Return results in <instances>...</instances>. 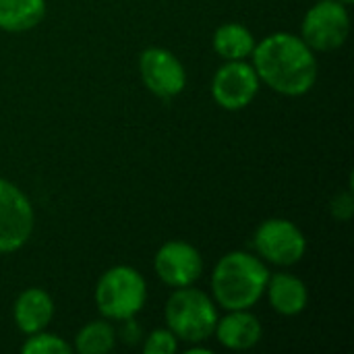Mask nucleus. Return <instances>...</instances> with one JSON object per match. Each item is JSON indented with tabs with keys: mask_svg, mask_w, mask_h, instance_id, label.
Listing matches in <instances>:
<instances>
[{
	"mask_svg": "<svg viewBox=\"0 0 354 354\" xmlns=\"http://www.w3.org/2000/svg\"><path fill=\"white\" fill-rule=\"evenodd\" d=\"M216 303L199 288L183 286L176 288L164 307L166 328L183 342L197 344L214 336L218 324Z\"/></svg>",
	"mask_w": 354,
	"mask_h": 354,
	"instance_id": "3",
	"label": "nucleus"
},
{
	"mask_svg": "<svg viewBox=\"0 0 354 354\" xmlns=\"http://www.w3.org/2000/svg\"><path fill=\"white\" fill-rule=\"evenodd\" d=\"M153 268L158 278L170 288L193 286L203 274V257L185 241H168L158 249Z\"/></svg>",
	"mask_w": 354,
	"mask_h": 354,
	"instance_id": "10",
	"label": "nucleus"
},
{
	"mask_svg": "<svg viewBox=\"0 0 354 354\" xmlns=\"http://www.w3.org/2000/svg\"><path fill=\"white\" fill-rule=\"evenodd\" d=\"M214 50L224 60H247L255 48V35L241 23H224L214 31Z\"/></svg>",
	"mask_w": 354,
	"mask_h": 354,
	"instance_id": "15",
	"label": "nucleus"
},
{
	"mask_svg": "<svg viewBox=\"0 0 354 354\" xmlns=\"http://www.w3.org/2000/svg\"><path fill=\"white\" fill-rule=\"evenodd\" d=\"M187 354H212V348H207V346H201V342H197V344H189Z\"/></svg>",
	"mask_w": 354,
	"mask_h": 354,
	"instance_id": "20",
	"label": "nucleus"
},
{
	"mask_svg": "<svg viewBox=\"0 0 354 354\" xmlns=\"http://www.w3.org/2000/svg\"><path fill=\"white\" fill-rule=\"evenodd\" d=\"M176 351H178V338L168 328L153 330L143 342L145 354H174Z\"/></svg>",
	"mask_w": 354,
	"mask_h": 354,
	"instance_id": "18",
	"label": "nucleus"
},
{
	"mask_svg": "<svg viewBox=\"0 0 354 354\" xmlns=\"http://www.w3.org/2000/svg\"><path fill=\"white\" fill-rule=\"evenodd\" d=\"M351 35L348 6L338 0L313 4L301 25V37L313 52H332L346 44Z\"/></svg>",
	"mask_w": 354,
	"mask_h": 354,
	"instance_id": "5",
	"label": "nucleus"
},
{
	"mask_svg": "<svg viewBox=\"0 0 354 354\" xmlns=\"http://www.w3.org/2000/svg\"><path fill=\"white\" fill-rule=\"evenodd\" d=\"M147 301L145 278L131 266H114L102 274L95 286V305L104 319H133Z\"/></svg>",
	"mask_w": 354,
	"mask_h": 354,
	"instance_id": "4",
	"label": "nucleus"
},
{
	"mask_svg": "<svg viewBox=\"0 0 354 354\" xmlns=\"http://www.w3.org/2000/svg\"><path fill=\"white\" fill-rule=\"evenodd\" d=\"M35 226V212L29 197L10 180L0 178V255L25 247Z\"/></svg>",
	"mask_w": 354,
	"mask_h": 354,
	"instance_id": "7",
	"label": "nucleus"
},
{
	"mask_svg": "<svg viewBox=\"0 0 354 354\" xmlns=\"http://www.w3.org/2000/svg\"><path fill=\"white\" fill-rule=\"evenodd\" d=\"M251 58L259 81L280 95L301 97L317 83V56L301 35L272 33L255 44Z\"/></svg>",
	"mask_w": 354,
	"mask_h": 354,
	"instance_id": "1",
	"label": "nucleus"
},
{
	"mask_svg": "<svg viewBox=\"0 0 354 354\" xmlns=\"http://www.w3.org/2000/svg\"><path fill=\"white\" fill-rule=\"evenodd\" d=\"M338 2H342V4H346V6H351L354 0H338Z\"/></svg>",
	"mask_w": 354,
	"mask_h": 354,
	"instance_id": "21",
	"label": "nucleus"
},
{
	"mask_svg": "<svg viewBox=\"0 0 354 354\" xmlns=\"http://www.w3.org/2000/svg\"><path fill=\"white\" fill-rule=\"evenodd\" d=\"M116 346V332L106 319L85 324L75 336V351L79 354H108Z\"/></svg>",
	"mask_w": 354,
	"mask_h": 354,
	"instance_id": "16",
	"label": "nucleus"
},
{
	"mask_svg": "<svg viewBox=\"0 0 354 354\" xmlns=\"http://www.w3.org/2000/svg\"><path fill=\"white\" fill-rule=\"evenodd\" d=\"M330 212L336 220L340 222H348L354 214V197L351 191H344L340 195H336L332 199V205H330Z\"/></svg>",
	"mask_w": 354,
	"mask_h": 354,
	"instance_id": "19",
	"label": "nucleus"
},
{
	"mask_svg": "<svg viewBox=\"0 0 354 354\" xmlns=\"http://www.w3.org/2000/svg\"><path fill=\"white\" fill-rule=\"evenodd\" d=\"M139 75L145 87L164 100L180 95L187 87V71L168 48H145L139 56Z\"/></svg>",
	"mask_w": 354,
	"mask_h": 354,
	"instance_id": "9",
	"label": "nucleus"
},
{
	"mask_svg": "<svg viewBox=\"0 0 354 354\" xmlns=\"http://www.w3.org/2000/svg\"><path fill=\"white\" fill-rule=\"evenodd\" d=\"M270 270L247 251L226 253L212 272L214 303L226 311L251 309L266 295Z\"/></svg>",
	"mask_w": 354,
	"mask_h": 354,
	"instance_id": "2",
	"label": "nucleus"
},
{
	"mask_svg": "<svg viewBox=\"0 0 354 354\" xmlns=\"http://www.w3.org/2000/svg\"><path fill=\"white\" fill-rule=\"evenodd\" d=\"M253 245L263 261L278 268H290L307 253L305 232L284 218H270L261 222L255 230Z\"/></svg>",
	"mask_w": 354,
	"mask_h": 354,
	"instance_id": "6",
	"label": "nucleus"
},
{
	"mask_svg": "<svg viewBox=\"0 0 354 354\" xmlns=\"http://www.w3.org/2000/svg\"><path fill=\"white\" fill-rule=\"evenodd\" d=\"M214 336L228 351H249L261 342L263 326L251 309L228 311L222 319L218 317Z\"/></svg>",
	"mask_w": 354,
	"mask_h": 354,
	"instance_id": "11",
	"label": "nucleus"
},
{
	"mask_svg": "<svg viewBox=\"0 0 354 354\" xmlns=\"http://www.w3.org/2000/svg\"><path fill=\"white\" fill-rule=\"evenodd\" d=\"M52 317H54V301L44 288L31 286L17 297L12 307V319L21 334L29 336L46 330Z\"/></svg>",
	"mask_w": 354,
	"mask_h": 354,
	"instance_id": "12",
	"label": "nucleus"
},
{
	"mask_svg": "<svg viewBox=\"0 0 354 354\" xmlns=\"http://www.w3.org/2000/svg\"><path fill=\"white\" fill-rule=\"evenodd\" d=\"M23 354H71L73 353V344H68L64 338L56 336V334H48V332H35L29 334L27 340L21 346Z\"/></svg>",
	"mask_w": 354,
	"mask_h": 354,
	"instance_id": "17",
	"label": "nucleus"
},
{
	"mask_svg": "<svg viewBox=\"0 0 354 354\" xmlns=\"http://www.w3.org/2000/svg\"><path fill=\"white\" fill-rule=\"evenodd\" d=\"M259 87L261 81L251 62L226 60L212 79V97L220 108L239 112L257 97Z\"/></svg>",
	"mask_w": 354,
	"mask_h": 354,
	"instance_id": "8",
	"label": "nucleus"
},
{
	"mask_svg": "<svg viewBox=\"0 0 354 354\" xmlns=\"http://www.w3.org/2000/svg\"><path fill=\"white\" fill-rule=\"evenodd\" d=\"M46 17V0H0V29L23 33L37 27Z\"/></svg>",
	"mask_w": 354,
	"mask_h": 354,
	"instance_id": "14",
	"label": "nucleus"
},
{
	"mask_svg": "<svg viewBox=\"0 0 354 354\" xmlns=\"http://www.w3.org/2000/svg\"><path fill=\"white\" fill-rule=\"evenodd\" d=\"M266 295L268 301L272 305V309L284 317H295L301 315L307 309L309 303V290L307 284L288 272H278V274H270L268 286H266Z\"/></svg>",
	"mask_w": 354,
	"mask_h": 354,
	"instance_id": "13",
	"label": "nucleus"
}]
</instances>
